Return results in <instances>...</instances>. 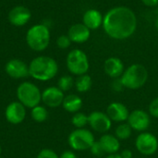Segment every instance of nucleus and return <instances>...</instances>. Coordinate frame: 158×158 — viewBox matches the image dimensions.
Returning a JSON list of instances; mask_svg holds the SVG:
<instances>
[{
  "mask_svg": "<svg viewBox=\"0 0 158 158\" xmlns=\"http://www.w3.org/2000/svg\"><path fill=\"white\" fill-rule=\"evenodd\" d=\"M131 133H132V129L128 124V122L120 123L115 131V136L119 141L128 140L131 136Z\"/></svg>",
  "mask_w": 158,
  "mask_h": 158,
  "instance_id": "4be33fe9",
  "label": "nucleus"
},
{
  "mask_svg": "<svg viewBox=\"0 0 158 158\" xmlns=\"http://www.w3.org/2000/svg\"><path fill=\"white\" fill-rule=\"evenodd\" d=\"M59 158H77V156L72 150H66L59 156Z\"/></svg>",
  "mask_w": 158,
  "mask_h": 158,
  "instance_id": "7c9ffc66",
  "label": "nucleus"
},
{
  "mask_svg": "<svg viewBox=\"0 0 158 158\" xmlns=\"http://www.w3.org/2000/svg\"><path fill=\"white\" fill-rule=\"evenodd\" d=\"M5 117L9 123L18 125L25 119L26 108L19 101L12 102L6 106L5 111Z\"/></svg>",
  "mask_w": 158,
  "mask_h": 158,
  "instance_id": "4468645a",
  "label": "nucleus"
},
{
  "mask_svg": "<svg viewBox=\"0 0 158 158\" xmlns=\"http://www.w3.org/2000/svg\"><path fill=\"white\" fill-rule=\"evenodd\" d=\"M119 79L124 88L137 90L146 83L148 80V71L142 64H132L124 70Z\"/></svg>",
  "mask_w": 158,
  "mask_h": 158,
  "instance_id": "20e7f679",
  "label": "nucleus"
},
{
  "mask_svg": "<svg viewBox=\"0 0 158 158\" xmlns=\"http://www.w3.org/2000/svg\"><path fill=\"white\" fill-rule=\"evenodd\" d=\"M57 72V62L54 58L47 56H37L33 58L29 64V74L36 81H50L56 76Z\"/></svg>",
  "mask_w": 158,
  "mask_h": 158,
  "instance_id": "f03ea898",
  "label": "nucleus"
},
{
  "mask_svg": "<svg viewBox=\"0 0 158 158\" xmlns=\"http://www.w3.org/2000/svg\"><path fill=\"white\" fill-rule=\"evenodd\" d=\"M156 29L158 30V18L157 19H156Z\"/></svg>",
  "mask_w": 158,
  "mask_h": 158,
  "instance_id": "f704fd0d",
  "label": "nucleus"
},
{
  "mask_svg": "<svg viewBox=\"0 0 158 158\" xmlns=\"http://www.w3.org/2000/svg\"><path fill=\"white\" fill-rule=\"evenodd\" d=\"M65 98L64 92H62L58 87L51 86L44 90L42 93L43 103L51 108H56L62 106L63 100Z\"/></svg>",
  "mask_w": 158,
  "mask_h": 158,
  "instance_id": "f8f14e48",
  "label": "nucleus"
},
{
  "mask_svg": "<svg viewBox=\"0 0 158 158\" xmlns=\"http://www.w3.org/2000/svg\"><path fill=\"white\" fill-rule=\"evenodd\" d=\"M17 97L25 107L33 108L42 101V93L34 83L24 81L17 88Z\"/></svg>",
  "mask_w": 158,
  "mask_h": 158,
  "instance_id": "39448f33",
  "label": "nucleus"
},
{
  "mask_svg": "<svg viewBox=\"0 0 158 158\" xmlns=\"http://www.w3.org/2000/svg\"><path fill=\"white\" fill-rule=\"evenodd\" d=\"M31 10L24 6H14L8 13V21L10 24L16 27L24 26L31 19Z\"/></svg>",
  "mask_w": 158,
  "mask_h": 158,
  "instance_id": "ddd939ff",
  "label": "nucleus"
},
{
  "mask_svg": "<svg viewBox=\"0 0 158 158\" xmlns=\"http://www.w3.org/2000/svg\"><path fill=\"white\" fill-rule=\"evenodd\" d=\"M120 156L121 158H132L133 157V154L131 152V150L130 149H124L120 154Z\"/></svg>",
  "mask_w": 158,
  "mask_h": 158,
  "instance_id": "473e14b6",
  "label": "nucleus"
},
{
  "mask_svg": "<svg viewBox=\"0 0 158 158\" xmlns=\"http://www.w3.org/2000/svg\"><path fill=\"white\" fill-rule=\"evenodd\" d=\"M75 83V81L73 78L69 75H64L59 78L57 81V87L62 91V92H68L69 91Z\"/></svg>",
  "mask_w": 158,
  "mask_h": 158,
  "instance_id": "393cba45",
  "label": "nucleus"
},
{
  "mask_svg": "<svg viewBox=\"0 0 158 158\" xmlns=\"http://www.w3.org/2000/svg\"><path fill=\"white\" fill-rule=\"evenodd\" d=\"M111 86H112V89L114 91H116V92H121L124 89V86H123V84H122L119 78L118 79H114V81L112 82Z\"/></svg>",
  "mask_w": 158,
  "mask_h": 158,
  "instance_id": "c756f323",
  "label": "nucleus"
},
{
  "mask_svg": "<svg viewBox=\"0 0 158 158\" xmlns=\"http://www.w3.org/2000/svg\"><path fill=\"white\" fill-rule=\"evenodd\" d=\"M135 147L143 156H153L158 150V139L151 132H141L135 140Z\"/></svg>",
  "mask_w": 158,
  "mask_h": 158,
  "instance_id": "6e6552de",
  "label": "nucleus"
},
{
  "mask_svg": "<svg viewBox=\"0 0 158 158\" xmlns=\"http://www.w3.org/2000/svg\"><path fill=\"white\" fill-rule=\"evenodd\" d=\"M82 104L83 102L79 95L69 94L65 96L62 103V106L67 112L75 114L77 112H80L81 108L82 107Z\"/></svg>",
  "mask_w": 158,
  "mask_h": 158,
  "instance_id": "aec40b11",
  "label": "nucleus"
},
{
  "mask_svg": "<svg viewBox=\"0 0 158 158\" xmlns=\"http://www.w3.org/2000/svg\"><path fill=\"white\" fill-rule=\"evenodd\" d=\"M71 43L83 44L87 42L91 36V30L88 29L83 23H76L70 26L68 31Z\"/></svg>",
  "mask_w": 158,
  "mask_h": 158,
  "instance_id": "dca6fc26",
  "label": "nucleus"
},
{
  "mask_svg": "<svg viewBox=\"0 0 158 158\" xmlns=\"http://www.w3.org/2000/svg\"><path fill=\"white\" fill-rule=\"evenodd\" d=\"M5 70L9 77L17 80L26 78L30 75L29 66L19 58H13L7 61L5 66Z\"/></svg>",
  "mask_w": 158,
  "mask_h": 158,
  "instance_id": "9b49d317",
  "label": "nucleus"
},
{
  "mask_svg": "<svg viewBox=\"0 0 158 158\" xmlns=\"http://www.w3.org/2000/svg\"><path fill=\"white\" fill-rule=\"evenodd\" d=\"M127 122L131 126L132 131H136L139 132L146 131L151 125L150 114L142 109L133 110L130 113Z\"/></svg>",
  "mask_w": 158,
  "mask_h": 158,
  "instance_id": "1a4fd4ad",
  "label": "nucleus"
},
{
  "mask_svg": "<svg viewBox=\"0 0 158 158\" xmlns=\"http://www.w3.org/2000/svg\"><path fill=\"white\" fill-rule=\"evenodd\" d=\"M104 70L108 77L112 79H118L123 74L125 68L120 58L116 56H111L105 61Z\"/></svg>",
  "mask_w": 158,
  "mask_h": 158,
  "instance_id": "f3484780",
  "label": "nucleus"
},
{
  "mask_svg": "<svg viewBox=\"0 0 158 158\" xmlns=\"http://www.w3.org/2000/svg\"><path fill=\"white\" fill-rule=\"evenodd\" d=\"M36 158H59V156L51 149H43L39 152Z\"/></svg>",
  "mask_w": 158,
  "mask_h": 158,
  "instance_id": "cd10ccee",
  "label": "nucleus"
},
{
  "mask_svg": "<svg viewBox=\"0 0 158 158\" xmlns=\"http://www.w3.org/2000/svg\"><path fill=\"white\" fill-rule=\"evenodd\" d=\"M102 26L108 37L114 40H126L136 31L137 17L128 6H114L104 16Z\"/></svg>",
  "mask_w": 158,
  "mask_h": 158,
  "instance_id": "f257e3e1",
  "label": "nucleus"
},
{
  "mask_svg": "<svg viewBox=\"0 0 158 158\" xmlns=\"http://www.w3.org/2000/svg\"><path fill=\"white\" fill-rule=\"evenodd\" d=\"M1 153H2V148H1V146H0V155H1Z\"/></svg>",
  "mask_w": 158,
  "mask_h": 158,
  "instance_id": "c9c22d12",
  "label": "nucleus"
},
{
  "mask_svg": "<svg viewBox=\"0 0 158 158\" xmlns=\"http://www.w3.org/2000/svg\"><path fill=\"white\" fill-rule=\"evenodd\" d=\"M95 142L94 133L87 129H76L68 137L69 147L73 151H86Z\"/></svg>",
  "mask_w": 158,
  "mask_h": 158,
  "instance_id": "0eeeda50",
  "label": "nucleus"
},
{
  "mask_svg": "<svg viewBox=\"0 0 158 158\" xmlns=\"http://www.w3.org/2000/svg\"><path fill=\"white\" fill-rule=\"evenodd\" d=\"M92 84H93L92 78L88 74H83V75L78 76V78L76 79L75 83H74L77 92H79L81 94L87 93L92 88Z\"/></svg>",
  "mask_w": 158,
  "mask_h": 158,
  "instance_id": "412c9836",
  "label": "nucleus"
},
{
  "mask_svg": "<svg viewBox=\"0 0 158 158\" xmlns=\"http://www.w3.org/2000/svg\"><path fill=\"white\" fill-rule=\"evenodd\" d=\"M106 113L112 120V122L114 121L118 123H123L128 120L131 112L124 104L119 102H113L108 105Z\"/></svg>",
  "mask_w": 158,
  "mask_h": 158,
  "instance_id": "2eb2a0df",
  "label": "nucleus"
},
{
  "mask_svg": "<svg viewBox=\"0 0 158 158\" xmlns=\"http://www.w3.org/2000/svg\"><path fill=\"white\" fill-rule=\"evenodd\" d=\"M106 158H121L119 154H114V155H108Z\"/></svg>",
  "mask_w": 158,
  "mask_h": 158,
  "instance_id": "72a5a7b5",
  "label": "nucleus"
},
{
  "mask_svg": "<svg viewBox=\"0 0 158 158\" xmlns=\"http://www.w3.org/2000/svg\"><path fill=\"white\" fill-rule=\"evenodd\" d=\"M89 150L92 153V155H94V156H102L105 154V152H104V150H103V148H102L99 141L98 142L95 141Z\"/></svg>",
  "mask_w": 158,
  "mask_h": 158,
  "instance_id": "bb28decb",
  "label": "nucleus"
},
{
  "mask_svg": "<svg viewBox=\"0 0 158 158\" xmlns=\"http://www.w3.org/2000/svg\"><path fill=\"white\" fill-rule=\"evenodd\" d=\"M104 16L102 13L94 8L88 9L82 16V23L91 31H95L103 25Z\"/></svg>",
  "mask_w": 158,
  "mask_h": 158,
  "instance_id": "a211bd4d",
  "label": "nucleus"
},
{
  "mask_svg": "<svg viewBox=\"0 0 158 158\" xmlns=\"http://www.w3.org/2000/svg\"><path fill=\"white\" fill-rule=\"evenodd\" d=\"M0 158H2V157H0Z\"/></svg>",
  "mask_w": 158,
  "mask_h": 158,
  "instance_id": "e433bc0d",
  "label": "nucleus"
},
{
  "mask_svg": "<svg viewBox=\"0 0 158 158\" xmlns=\"http://www.w3.org/2000/svg\"><path fill=\"white\" fill-rule=\"evenodd\" d=\"M149 114L150 116L158 118V97L155 98L149 105Z\"/></svg>",
  "mask_w": 158,
  "mask_h": 158,
  "instance_id": "c85d7f7f",
  "label": "nucleus"
},
{
  "mask_svg": "<svg viewBox=\"0 0 158 158\" xmlns=\"http://www.w3.org/2000/svg\"><path fill=\"white\" fill-rule=\"evenodd\" d=\"M70 44H71V41L68 36V34L67 35L62 34L56 39V45L60 49H67L70 46Z\"/></svg>",
  "mask_w": 158,
  "mask_h": 158,
  "instance_id": "a878e982",
  "label": "nucleus"
},
{
  "mask_svg": "<svg viewBox=\"0 0 158 158\" xmlns=\"http://www.w3.org/2000/svg\"><path fill=\"white\" fill-rule=\"evenodd\" d=\"M142 3L148 7H155L158 6V0H141Z\"/></svg>",
  "mask_w": 158,
  "mask_h": 158,
  "instance_id": "2f4dec72",
  "label": "nucleus"
},
{
  "mask_svg": "<svg viewBox=\"0 0 158 158\" xmlns=\"http://www.w3.org/2000/svg\"><path fill=\"white\" fill-rule=\"evenodd\" d=\"M50 30L44 24H35L31 26L26 33V43L28 46L36 52L45 50L50 43Z\"/></svg>",
  "mask_w": 158,
  "mask_h": 158,
  "instance_id": "7ed1b4c3",
  "label": "nucleus"
},
{
  "mask_svg": "<svg viewBox=\"0 0 158 158\" xmlns=\"http://www.w3.org/2000/svg\"><path fill=\"white\" fill-rule=\"evenodd\" d=\"M71 123L76 129H84L88 125V116L82 112H77L71 118Z\"/></svg>",
  "mask_w": 158,
  "mask_h": 158,
  "instance_id": "b1692460",
  "label": "nucleus"
},
{
  "mask_svg": "<svg viewBox=\"0 0 158 158\" xmlns=\"http://www.w3.org/2000/svg\"><path fill=\"white\" fill-rule=\"evenodd\" d=\"M66 65L69 71L76 76L87 74L90 68L88 56L81 49H73L68 54Z\"/></svg>",
  "mask_w": 158,
  "mask_h": 158,
  "instance_id": "423d86ee",
  "label": "nucleus"
},
{
  "mask_svg": "<svg viewBox=\"0 0 158 158\" xmlns=\"http://www.w3.org/2000/svg\"><path fill=\"white\" fill-rule=\"evenodd\" d=\"M31 118L35 122L42 123V122H44L47 119L48 112H47V110H46V108L44 106H36L33 108H31Z\"/></svg>",
  "mask_w": 158,
  "mask_h": 158,
  "instance_id": "5701e85b",
  "label": "nucleus"
},
{
  "mask_svg": "<svg viewBox=\"0 0 158 158\" xmlns=\"http://www.w3.org/2000/svg\"><path fill=\"white\" fill-rule=\"evenodd\" d=\"M88 125L93 131L100 133H106L112 127V120L106 113L94 111L88 115Z\"/></svg>",
  "mask_w": 158,
  "mask_h": 158,
  "instance_id": "9d476101",
  "label": "nucleus"
},
{
  "mask_svg": "<svg viewBox=\"0 0 158 158\" xmlns=\"http://www.w3.org/2000/svg\"><path fill=\"white\" fill-rule=\"evenodd\" d=\"M99 143L105 152V154L114 155L118 154L120 150V141L112 134L105 133L101 136Z\"/></svg>",
  "mask_w": 158,
  "mask_h": 158,
  "instance_id": "6ab92c4d",
  "label": "nucleus"
}]
</instances>
